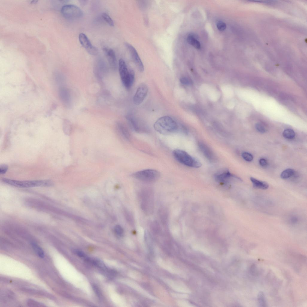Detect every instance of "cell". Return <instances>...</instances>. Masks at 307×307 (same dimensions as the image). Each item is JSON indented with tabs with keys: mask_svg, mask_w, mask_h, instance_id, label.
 Returning a JSON list of instances; mask_svg holds the SVG:
<instances>
[{
	"mask_svg": "<svg viewBox=\"0 0 307 307\" xmlns=\"http://www.w3.org/2000/svg\"><path fill=\"white\" fill-rule=\"evenodd\" d=\"M61 12L65 18L70 20L79 19L83 15L81 10L77 6L73 4H67L63 6L61 8Z\"/></svg>",
	"mask_w": 307,
	"mask_h": 307,
	"instance_id": "cell-5",
	"label": "cell"
},
{
	"mask_svg": "<svg viewBox=\"0 0 307 307\" xmlns=\"http://www.w3.org/2000/svg\"><path fill=\"white\" fill-rule=\"evenodd\" d=\"M118 128L123 136L127 140H129L130 139V135L127 129L125 126L121 123H118L117 124Z\"/></svg>",
	"mask_w": 307,
	"mask_h": 307,
	"instance_id": "cell-19",
	"label": "cell"
},
{
	"mask_svg": "<svg viewBox=\"0 0 307 307\" xmlns=\"http://www.w3.org/2000/svg\"><path fill=\"white\" fill-rule=\"evenodd\" d=\"M242 156L243 159L246 161L251 162L253 159V156L250 153L247 152H243L242 154Z\"/></svg>",
	"mask_w": 307,
	"mask_h": 307,
	"instance_id": "cell-30",
	"label": "cell"
},
{
	"mask_svg": "<svg viewBox=\"0 0 307 307\" xmlns=\"http://www.w3.org/2000/svg\"><path fill=\"white\" fill-rule=\"evenodd\" d=\"M258 300L260 304L261 305H264H264H265V300L264 299V295L262 293H261L259 294V295H258Z\"/></svg>",
	"mask_w": 307,
	"mask_h": 307,
	"instance_id": "cell-36",
	"label": "cell"
},
{
	"mask_svg": "<svg viewBox=\"0 0 307 307\" xmlns=\"http://www.w3.org/2000/svg\"><path fill=\"white\" fill-rule=\"evenodd\" d=\"M31 244L33 249L37 255L39 257L41 258H43L44 256V254L41 248L34 243H32Z\"/></svg>",
	"mask_w": 307,
	"mask_h": 307,
	"instance_id": "cell-21",
	"label": "cell"
},
{
	"mask_svg": "<svg viewBox=\"0 0 307 307\" xmlns=\"http://www.w3.org/2000/svg\"><path fill=\"white\" fill-rule=\"evenodd\" d=\"M102 16L103 19L109 25L111 26H114L113 21L108 14L103 13H102Z\"/></svg>",
	"mask_w": 307,
	"mask_h": 307,
	"instance_id": "cell-26",
	"label": "cell"
},
{
	"mask_svg": "<svg viewBox=\"0 0 307 307\" xmlns=\"http://www.w3.org/2000/svg\"><path fill=\"white\" fill-rule=\"evenodd\" d=\"M141 206L142 209L146 214H150L153 212L154 208V195L150 189H145L140 194Z\"/></svg>",
	"mask_w": 307,
	"mask_h": 307,
	"instance_id": "cell-4",
	"label": "cell"
},
{
	"mask_svg": "<svg viewBox=\"0 0 307 307\" xmlns=\"http://www.w3.org/2000/svg\"><path fill=\"white\" fill-rule=\"evenodd\" d=\"M214 177L217 181L224 183H226L231 178H233L241 180L239 177L231 173L227 169L223 170L216 173L214 175Z\"/></svg>",
	"mask_w": 307,
	"mask_h": 307,
	"instance_id": "cell-13",
	"label": "cell"
},
{
	"mask_svg": "<svg viewBox=\"0 0 307 307\" xmlns=\"http://www.w3.org/2000/svg\"><path fill=\"white\" fill-rule=\"evenodd\" d=\"M63 129L64 133L67 135H69L71 131L70 123L67 120H65L63 124Z\"/></svg>",
	"mask_w": 307,
	"mask_h": 307,
	"instance_id": "cell-24",
	"label": "cell"
},
{
	"mask_svg": "<svg viewBox=\"0 0 307 307\" xmlns=\"http://www.w3.org/2000/svg\"><path fill=\"white\" fill-rule=\"evenodd\" d=\"M201 94L206 97L210 101L215 102L219 99L220 94L219 91L215 87L207 84H204L199 88Z\"/></svg>",
	"mask_w": 307,
	"mask_h": 307,
	"instance_id": "cell-7",
	"label": "cell"
},
{
	"mask_svg": "<svg viewBox=\"0 0 307 307\" xmlns=\"http://www.w3.org/2000/svg\"><path fill=\"white\" fill-rule=\"evenodd\" d=\"M59 95L63 103L66 106L70 104V96L68 90L65 87H61L59 90Z\"/></svg>",
	"mask_w": 307,
	"mask_h": 307,
	"instance_id": "cell-16",
	"label": "cell"
},
{
	"mask_svg": "<svg viewBox=\"0 0 307 307\" xmlns=\"http://www.w3.org/2000/svg\"><path fill=\"white\" fill-rule=\"evenodd\" d=\"M250 180L254 187L262 189H266L268 188V184L264 181L259 180L253 177H251Z\"/></svg>",
	"mask_w": 307,
	"mask_h": 307,
	"instance_id": "cell-17",
	"label": "cell"
},
{
	"mask_svg": "<svg viewBox=\"0 0 307 307\" xmlns=\"http://www.w3.org/2000/svg\"><path fill=\"white\" fill-rule=\"evenodd\" d=\"M103 50L111 67L115 69L117 67V60L115 53L111 49L104 48Z\"/></svg>",
	"mask_w": 307,
	"mask_h": 307,
	"instance_id": "cell-14",
	"label": "cell"
},
{
	"mask_svg": "<svg viewBox=\"0 0 307 307\" xmlns=\"http://www.w3.org/2000/svg\"><path fill=\"white\" fill-rule=\"evenodd\" d=\"M28 305L30 307H42L45 306L43 304L33 300L29 299L27 302Z\"/></svg>",
	"mask_w": 307,
	"mask_h": 307,
	"instance_id": "cell-27",
	"label": "cell"
},
{
	"mask_svg": "<svg viewBox=\"0 0 307 307\" xmlns=\"http://www.w3.org/2000/svg\"><path fill=\"white\" fill-rule=\"evenodd\" d=\"M126 118L131 128L135 132L139 133L148 132V129L147 127L139 122L133 116L128 115L126 116Z\"/></svg>",
	"mask_w": 307,
	"mask_h": 307,
	"instance_id": "cell-10",
	"label": "cell"
},
{
	"mask_svg": "<svg viewBox=\"0 0 307 307\" xmlns=\"http://www.w3.org/2000/svg\"><path fill=\"white\" fill-rule=\"evenodd\" d=\"M118 69L123 84L127 88L129 89L132 86L130 81L129 71L128 70L125 61L122 59L119 60Z\"/></svg>",
	"mask_w": 307,
	"mask_h": 307,
	"instance_id": "cell-8",
	"label": "cell"
},
{
	"mask_svg": "<svg viewBox=\"0 0 307 307\" xmlns=\"http://www.w3.org/2000/svg\"><path fill=\"white\" fill-rule=\"evenodd\" d=\"M151 228L153 233L158 234L161 232V229L160 225L157 222L154 221L151 224Z\"/></svg>",
	"mask_w": 307,
	"mask_h": 307,
	"instance_id": "cell-25",
	"label": "cell"
},
{
	"mask_svg": "<svg viewBox=\"0 0 307 307\" xmlns=\"http://www.w3.org/2000/svg\"><path fill=\"white\" fill-rule=\"evenodd\" d=\"M148 91V87L145 84L142 83L140 85L133 97L134 103L138 105L142 103L147 96Z\"/></svg>",
	"mask_w": 307,
	"mask_h": 307,
	"instance_id": "cell-11",
	"label": "cell"
},
{
	"mask_svg": "<svg viewBox=\"0 0 307 307\" xmlns=\"http://www.w3.org/2000/svg\"><path fill=\"white\" fill-rule=\"evenodd\" d=\"M79 38L80 44L86 49L88 53L94 55L98 54V50L92 44L85 34L83 33H80L79 35Z\"/></svg>",
	"mask_w": 307,
	"mask_h": 307,
	"instance_id": "cell-9",
	"label": "cell"
},
{
	"mask_svg": "<svg viewBox=\"0 0 307 307\" xmlns=\"http://www.w3.org/2000/svg\"><path fill=\"white\" fill-rule=\"evenodd\" d=\"M216 26L218 29L220 31L224 30L226 27L225 24L221 21H219L217 22Z\"/></svg>",
	"mask_w": 307,
	"mask_h": 307,
	"instance_id": "cell-32",
	"label": "cell"
},
{
	"mask_svg": "<svg viewBox=\"0 0 307 307\" xmlns=\"http://www.w3.org/2000/svg\"><path fill=\"white\" fill-rule=\"evenodd\" d=\"M256 129L259 132L261 133H264L267 130L266 126L263 124L258 123L255 125Z\"/></svg>",
	"mask_w": 307,
	"mask_h": 307,
	"instance_id": "cell-28",
	"label": "cell"
},
{
	"mask_svg": "<svg viewBox=\"0 0 307 307\" xmlns=\"http://www.w3.org/2000/svg\"><path fill=\"white\" fill-rule=\"evenodd\" d=\"M155 130L162 134H169L177 131L178 127L177 122L171 118L164 116L160 118L155 122Z\"/></svg>",
	"mask_w": 307,
	"mask_h": 307,
	"instance_id": "cell-1",
	"label": "cell"
},
{
	"mask_svg": "<svg viewBox=\"0 0 307 307\" xmlns=\"http://www.w3.org/2000/svg\"><path fill=\"white\" fill-rule=\"evenodd\" d=\"M8 169V166L5 164H2L0 166V173L1 174H5Z\"/></svg>",
	"mask_w": 307,
	"mask_h": 307,
	"instance_id": "cell-34",
	"label": "cell"
},
{
	"mask_svg": "<svg viewBox=\"0 0 307 307\" xmlns=\"http://www.w3.org/2000/svg\"><path fill=\"white\" fill-rule=\"evenodd\" d=\"M114 231L118 236H121L123 234L124 230L121 226L119 225H116L114 228Z\"/></svg>",
	"mask_w": 307,
	"mask_h": 307,
	"instance_id": "cell-31",
	"label": "cell"
},
{
	"mask_svg": "<svg viewBox=\"0 0 307 307\" xmlns=\"http://www.w3.org/2000/svg\"><path fill=\"white\" fill-rule=\"evenodd\" d=\"M198 145L201 151L208 159L211 161L215 160V157L213 153L206 144L203 142H199Z\"/></svg>",
	"mask_w": 307,
	"mask_h": 307,
	"instance_id": "cell-15",
	"label": "cell"
},
{
	"mask_svg": "<svg viewBox=\"0 0 307 307\" xmlns=\"http://www.w3.org/2000/svg\"><path fill=\"white\" fill-rule=\"evenodd\" d=\"M294 173V171L292 169L288 168L283 171L280 174L281 177L283 179L288 178L292 176Z\"/></svg>",
	"mask_w": 307,
	"mask_h": 307,
	"instance_id": "cell-22",
	"label": "cell"
},
{
	"mask_svg": "<svg viewBox=\"0 0 307 307\" xmlns=\"http://www.w3.org/2000/svg\"><path fill=\"white\" fill-rule=\"evenodd\" d=\"M160 219L163 223H165L167 220V216L166 212L163 209L160 210L159 211Z\"/></svg>",
	"mask_w": 307,
	"mask_h": 307,
	"instance_id": "cell-29",
	"label": "cell"
},
{
	"mask_svg": "<svg viewBox=\"0 0 307 307\" xmlns=\"http://www.w3.org/2000/svg\"><path fill=\"white\" fill-rule=\"evenodd\" d=\"M160 175L159 171L153 169L142 170L132 174V176L136 179L146 182L154 181L158 179Z\"/></svg>",
	"mask_w": 307,
	"mask_h": 307,
	"instance_id": "cell-6",
	"label": "cell"
},
{
	"mask_svg": "<svg viewBox=\"0 0 307 307\" xmlns=\"http://www.w3.org/2000/svg\"><path fill=\"white\" fill-rule=\"evenodd\" d=\"M73 252L78 256L84 259L87 256L83 252L79 250L75 249L74 250Z\"/></svg>",
	"mask_w": 307,
	"mask_h": 307,
	"instance_id": "cell-35",
	"label": "cell"
},
{
	"mask_svg": "<svg viewBox=\"0 0 307 307\" xmlns=\"http://www.w3.org/2000/svg\"><path fill=\"white\" fill-rule=\"evenodd\" d=\"M291 221L293 223H295L298 221V219L295 217H293L291 219Z\"/></svg>",
	"mask_w": 307,
	"mask_h": 307,
	"instance_id": "cell-38",
	"label": "cell"
},
{
	"mask_svg": "<svg viewBox=\"0 0 307 307\" xmlns=\"http://www.w3.org/2000/svg\"><path fill=\"white\" fill-rule=\"evenodd\" d=\"M228 100L227 101L225 105L229 109H232L234 106V104L233 101V100L231 99H227Z\"/></svg>",
	"mask_w": 307,
	"mask_h": 307,
	"instance_id": "cell-33",
	"label": "cell"
},
{
	"mask_svg": "<svg viewBox=\"0 0 307 307\" xmlns=\"http://www.w3.org/2000/svg\"><path fill=\"white\" fill-rule=\"evenodd\" d=\"M124 45L130 52L131 57L139 70L141 72L144 70L143 64L135 49L130 44L125 43Z\"/></svg>",
	"mask_w": 307,
	"mask_h": 307,
	"instance_id": "cell-12",
	"label": "cell"
},
{
	"mask_svg": "<svg viewBox=\"0 0 307 307\" xmlns=\"http://www.w3.org/2000/svg\"><path fill=\"white\" fill-rule=\"evenodd\" d=\"M259 163L261 166L263 167H265L267 165V160L264 158H261L259 161Z\"/></svg>",
	"mask_w": 307,
	"mask_h": 307,
	"instance_id": "cell-37",
	"label": "cell"
},
{
	"mask_svg": "<svg viewBox=\"0 0 307 307\" xmlns=\"http://www.w3.org/2000/svg\"><path fill=\"white\" fill-rule=\"evenodd\" d=\"M221 90L225 99H231L234 95V91L232 88L228 85H224L221 87Z\"/></svg>",
	"mask_w": 307,
	"mask_h": 307,
	"instance_id": "cell-18",
	"label": "cell"
},
{
	"mask_svg": "<svg viewBox=\"0 0 307 307\" xmlns=\"http://www.w3.org/2000/svg\"><path fill=\"white\" fill-rule=\"evenodd\" d=\"M173 155L177 161L186 166L198 168L202 165L199 160L191 156L184 151L179 149L174 150L173 151Z\"/></svg>",
	"mask_w": 307,
	"mask_h": 307,
	"instance_id": "cell-3",
	"label": "cell"
},
{
	"mask_svg": "<svg viewBox=\"0 0 307 307\" xmlns=\"http://www.w3.org/2000/svg\"><path fill=\"white\" fill-rule=\"evenodd\" d=\"M187 41L189 44L197 49H200L201 48L199 42L192 35L188 36L187 38Z\"/></svg>",
	"mask_w": 307,
	"mask_h": 307,
	"instance_id": "cell-20",
	"label": "cell"
},
{
	"mask_svg": "<svg viewBox=\"0 0 307 307\" xmlns=\"http://www.w3.org/2000/svg\"><path fill=\"white\" fill-rule=\"evenodd\" d=\"M2 180L6 184L19 188L49 186L53 185L52 182L49 180L20 181L4 178H2Z\"/></svg>",
	"mask_w": 307,
	"mask_h": 307,
	"instance_id": "cell-2",
	"label": "cell"
},
{
	"mask_svg": "<svg viewBox=\"0 0 307 307\" xmlns=\"http://www.w3.org/2000/svg\"><path fill=\"white\" fill-rule=\"evenodd\" d=\"M283 136L286 138L292 139L294 138L295 135L294 131L290 129H285L283 132Z\"/></svg>",
	"mask_w": 307,
	"mask_h": 307,
	"instance_id": "cell-23",
	"label": "cell"
}]
</instances>
